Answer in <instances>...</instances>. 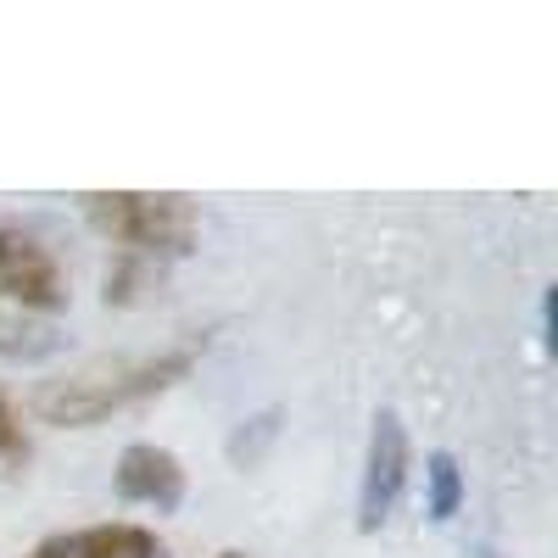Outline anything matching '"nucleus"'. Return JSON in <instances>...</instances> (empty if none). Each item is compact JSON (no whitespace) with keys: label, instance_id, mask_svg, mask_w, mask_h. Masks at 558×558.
I'll list each match as a JSON object with an SVG mask.
<instances>
[{"label":"nucleus","instance_id":"2","mask_svg":"<svg viewBox=\"0 0 558 558\" xmlns=\"http://www.w3.org/2000/svg\"><path fill=\"white\" fill-rule=\"evenodd\" d=\"M84 218L140 257H184L196 246V202L179 191H84Z\"/></svg>","mask_w":558,"mask_h":558},{"label":"nucleus","instance_id":"5","mask_svg":"<svg viewBox=\"0 0 558 558\" xmlns=\"http://www.w3.org/2000/svg\"><path fill=\"white\" fill-rule=\"evenodd\" d=\"M112 486H118V497H123V502L179 508V497H184V463H179L168 447L134 441V447H123V458H118Z\"/></svg>","mask_w":558,"mask_h":558},{"label":"nucleus","instance_id":"6","mask_svg":"<svg viewBox=\"0 0 558 558\" xmlns=\"http://www.w3.org/2000/svg\"><path fill=\"white\" fill-rule=\"evenodd\" d=\"M34 558H162V542L146 525L112 520V525H84V531L45 536L34 547Z\"/></svg>","mask_w":558,"mask_h":558},{"label":"nucleus","instance_id":"3","mask_svg":"<svg viewBox=\"0 0 558 558\" xmlns=\"http://www.w3.org/2000/svg\"><path fill=\"white\" fill-rule=\"evenodd\" d=\"M413 470V447L408 430L391 408L375 413V430H368V458H363V492H357V531H380L391 520V508L408 486Z\"/></svg>","mask_w":558,"mask_h":558},{"label":"nucleus","instance_id":"4","mask_svg":"<svg viewBox=\"0 0 558 558\" xmlns=\"http://www.w3.org/2000/svg\"><path fill=\"white\" fill-rule=\"evenodd\" d=\"M0 296H12L23 307H45V313L68 302V279L57 257L7 223H0Z\"/></svg>","mask_w":558,"mask_h":558},{"label":"nucleus","instance_id":"1","mask_svg":"<svg viewBox=\"0 0 558 558\" xmlns=\"http://www.w3.org/2000/svg\"><path fill=\"white\" fill-rule=\"evenodd\" d=\"M191 368H196V347H168V352H146V357H96L84 368H68V375L45 380L34 391V413L57 430H89L134 402L162 397Z\"/></svg>","mask_w":558,"mask_h":558},{"label":"nucleus","instance_id":"8","mask_svg":"<svg viewBox=\"0 0 558 558\" xmlns=\"http://www.w3.org/2000/svg\"><path fill=\"white\" fill-rule=\"evenodd\" d=\"M28 458V436H23V418L12 408V397L0 391V463H23Z\"/></svg>","mask_w":558,"mask_h":558},{"label":"nucleus","instance_id":"7","mask_svg":"<svg viewBox=\"0 0 558 558\" xmlns=\"http://www.w3.org/2000/svg\"><path fill=\"white\" fill-rule=\"evenodd\" d=\"M430 514L436 520H452L458 502H463V475H458V458L452 452H430Z\"/></svg>","mask_w":558,"mask_h":558},{"label":"nucleus","instance_id":"9","mask_svg":"<svg viewBox=\"0 0 558 558\" xmlns=\"http://www.w3.org/2000/svg\"><path fill=\"white\" fill-rule=\"evenodd\" d=\"M218 558H241V553H218Z\"/></svg>","mask_w":558,"mask_h":558}]
</instances>
